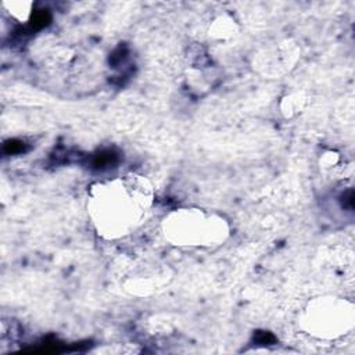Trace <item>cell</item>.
<instances>
[{
  "label": "cell",
  "mask_w": 355,
  "mask_h": 355,
  "mask_svg": "<svg viewBox=\"0 0 355 355\" xmlns=\"http://www.w3.org/2000/svg\"><path fill=\"white\" fill-rule=\"evenodd\" d=\"M164 232L175 245H212L226 239L227 225L200 209H176L165 218Z\"/></svg>",
  "instance_id": "2"
},
{
  "label": "cell",
  "mask_w": 355,
  "mask_h": 355,
  "mask_svg": "<svg viewBox=\"0 0 355 355\" xmlns=\"http://www.w3.org/2000/svg\"><path fill=\"white\" fill-rule=\"evenodd\" d=\"M151 204V187L139 175L130 173L96 183L89 196V212L100 234L116 239L129 233Z\"/></svg>",
  "instance_id": "1"
},
{
  "label": "cell",
  "mask_w": 355,
  "mask_h": 355,
  "mask_svg": "<svg viewBox=\"0 0 355 355\" xmlns=\"http://www.w3.org/2000/svg\"><path fill=\"white\" fill-rule=\"evenodd\" d=\"M4 7L8 8L10 14H12L15 18L21 21H26L31 17V3H21V1H12V3H4Z\"/></svg>",
  "instance_id": "4"
},
{
  "label": "cell",
  "mask_w": 355,
  "mask_h": 355,
  "mask_svg": "<svg viewBox=\"0 0 355 355\" xmlns=\"http://www.w3.org/2000/svg\"><path fill=\"white\" fill-rule=\"evenodd\" d=\"M352 305L341 298H316L304 315V326L309 334L320 338H336L352 327Z\"/></svg>",
  "instance_id": "3"
}]
</instances>
